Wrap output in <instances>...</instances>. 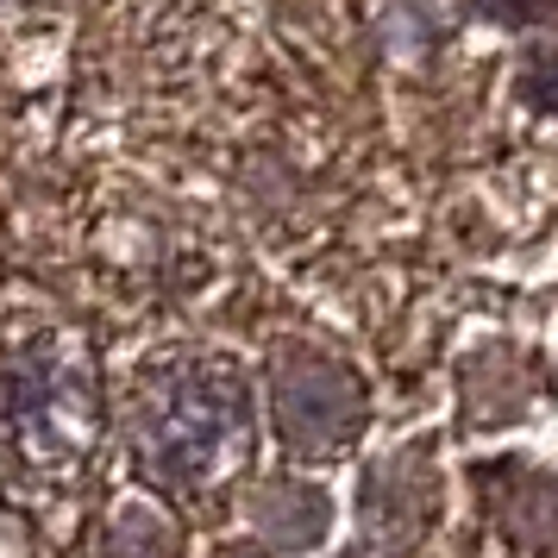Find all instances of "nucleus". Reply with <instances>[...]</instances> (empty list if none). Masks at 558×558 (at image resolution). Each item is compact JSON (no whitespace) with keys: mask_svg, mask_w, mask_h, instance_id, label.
Wrapping results in <instances>:
<instances>
[{"mask_svg":"<svg viewBox=\"0 0 558 558\" xmlns=\"http://www.w3.org/2000/svg\"><path fill=\"white\" fill-rule=\"evenodd\" d=\"M63 408H82V383L63 364L57 345H32L26 357L7 364L0 427L13 439L20 464H32V471H63V458L76 452V439H82L76 421H63Z\"/></svg>","mask_w":558,"mask_h":558,"instance_id":"f257e3e1","label":"nucleus"},{"mask_svg":"<svg viewBox=\"0 0 558 558\" xmlns=\"http://www.w3.org/2000/svg\"><path fill=\"white\" fill-rule=\"evenodd\" d=\"M232 421V396L214 377L177 371L145 396L138 414V452H151V471L163 477H195L214 458V433Z\"/></svg>","mask_w":558,"mask_h":558,"instance_id":"f03ea898","label":"nucleus"},{"mask_svg":"<svg viewBox=\"0 0 558 558\" xmlns=\"http://www.w3.org/2000/svg\"><path fill=\"white\" fill-rule=\"evenodd\" d=\"M527 88L546 107H558V45H553V51H533L527 57Z\"/></svg>","mask_w":558,"mask_h":558,"instance_id":"7ed1b4c3","label":"nucleus"},{"mask_svg":"<svg viewBox=\"0 0 558 558\" xmlns=\"http://www.w3.org/2000/svg\"><path fill=\"white\" fill-rule=\"evenodd\" d=\"M477 7H489L496 20H533V13H546L553 0H477Z\"/></svg>","mask_w":558,"mask_h":558,"instance_id":"20e7f679","label":"nucleus"}]
</instances>
